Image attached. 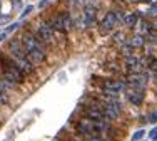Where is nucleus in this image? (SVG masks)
<instances>
[{
    "mask_svg": "<svg viewBox=\"0 0 157 141\" xmlns=\"http://www.w3.org/2000/svg\"><path fill=\"white\" fill-rule=\"evenodd\" d=\"M149 121H151L152 124H155V123H157V111L151 113V116H149Z\"/></svg>",
    "mask_w": 157,
    "mask_h": 141,
    "instance_id": "nucleus-23",
    "label": "nucleus"
},
{
    "mask_svg": "<svg viewBox=\"0 0 157 141\" xmlns=\"http://www.w3.org/2000/svg\"><path fill=\"white\" fill-rule=\"evenodd\" d=\"M114 14H115V17H117V20H125L124 12H122V10H114Z\"/></svg>",
    "mask_w": 157,
    "mask_h": 141,
    "instance_id": "nucleus-22",
    "label": "nucleus"
},
{
    "mask_svg": "<svg viewBox=\"0 0 157 141\" xmlns=\"http://www.w3.org/2000/svg\"><path fill=\"white\" fill-rule=\"evenodd\" d=\"M47 3H48V2H47V0H42V2H40V3H39V9H44V7H45V5H47Z\"/></svg>",
    "mask_w": 157,
    "mask_h": 141,
    "instance_id": "nucleus-27",
    "label": "nucleus"
},
{
    "mask_svg": "<svg viewBox=\"0 0 157 141\" xmlns=\"http://www.w3.org/2000/svg\"><path fill=\"white\" fill-rule=\"evenodd\" d=\"M127 98H129V101L132 103V104L136 106H140L142 101H144V91H140V89H127Z\"/></svg>",
    "mask_w": 157,
    "mask_h": 141,
    "instance_id": "nucleus-8",
    "label": "nucleus"
},
{
    "mask_svg": "<svg viewBox=\"0 0 157 141\" xmlns=\"http://www.w3.org/2000/svg\"><path fill=\"white\" fill-rule=\"evenodd\" d=\"M27 55H29V59H30L33 64H40V62L45 61V50L44 49H33Z\"/></svg>",
    "mask_w": 157,
    "mask_h": 141,
    "instance_id": "nucleus-9",
    "label": "nucleus"
},
{
    "mask_svg": "<svg viewBox=\"0 0 157 141\" xmlns=\"http://www.w3.org/2000/svg\"><path fill=\"white\" fill-rule=\"evenodd\" d=\"M121 113H122V106L117 99H115V101H109L107 104H104V114H105V118H109V119H117V118L121 116Z\"/></svg>",
    "mask_w": 157,
    "mask_h": 141,
    "instance_id": "nucleus-4",
    "label": "nucleus"
},
{
    "mask_svg": "<svg viewBox=\"0 0 157 141\" xmlns=\"http://www.w3.org/2000/svg\"><path fill=\"white\" fill-rule=\"evenodd\" d=\"M15 2H20V0H15Z\"/></svg>",
    "mask_w": 157,
    "mask_h": 141,
    "instance_id": "nucleus-29",
    "label": "nucleus"
},
{
    "mask_svg": "<svg viewBox=\"0 0 157 141\" xmlns=\"http://www.w3.org/2000/svg\"><path fill=\"white\" fill-rule=\"evenodd\" d=\"M129 84L130 87L134 89H140V91H144L145 84H147V76L145 74H140V72H134L132 76L129 77Z\"/></svg>",
    "mask_w": 157,
    "mask_h": 141,
    "instance_id": "nucleus-5",
    "label": "nucleus"
},
{
    "mask_svg": "<svg viewBox=\"0 0 157 141\" xmlns=\"http://www.w3.org/2000/svg\"><path fill=\"white\" fill-rule=\"evenodd\" d=\"M129 44L134 47V49H137V47H142V46H144L145 40H144V37H142V35H134L132 39H130Z\"/></svg>",
    "mask_w": 157,
    "mask_h": 141,
    "instance_id": "nucleus-13",
    "label": "nucleus"
},
{
    "mask_svg": "<svg viewBox=\"0 0 157 141\" xmlns=\"http://www.w3.org/2000/svg\"><path fill=\"white\" fill-rule=\"evenodd\" d=\"M117 17H115V14L114 12H109L105 17H104V22H102V25H100V30L102 32H110L112 29L115 27V24H117Z\"/></svg>",
    "mask_w": 157,
    "mask_h": 141,
    "instance_id": "nucleus-7",
    "label": "nucleus"
},
{
    "mask_svg": "<svg viewBox=\"0 0 157 141\" xmlns=\"http://www.w3.org/2000/svg\"><path fill=\"white\" fill-rule=\"evenodd\" d=\"M114 40H115L117 44H121V46H122V44H125V37H124V34H122V32H117V34L114 35Z\"/></svg>",
    "mask_w": 157,
    "mask_h": 141,
    "instance_id": "nucleus-18",
    "label": "nucleus"
},
{
    "mask_svg": "<svg viewBox=\"0 0 157 141\" xmlns=\"http://www.w3.org/2000/svg\"><path fill=\"white\" fill-rule=\"evenodd\" d=\"M85 141H105V139L99 138V136H87V139H85Z\"/></svg>",
    "mask_w": 157,
    "mask_h": 141,
    "instance_id": "nucleus-25",
    "label": "nucleus"
},
{
    "mask_svg": "<svg viewBox=\"0 0 157 141\" xmlns=\"http://www.w3.org/2000/svg\"><path fill=\"white\" fill-rule=\"evenodd\" d=\"M62 18H63V24H65V27H67V30H69L70 27H72V18H70L69 14H60Z\"/></svg>",
    "mask_w": 157,
    "mask_h": 141,
    "instance_id": "nucleus-16",
    "label": "nucleus"
},
{
    "mask_svg": "<svg viewBox=\"0 0 157 141\" xmlns=\"http://www.w3.org/2000/svg\"><path fill=\"white\" fill-rule=\"evenodd\" d=\"M52 27H54V30H59V32H65L67 30V27H65V24H63V18L62 15H57L54 18V22H52Z\"/></svg>",
    "mask_w": 157,
    "mask_h": 141,
    "instance_id": "nucleus-11",
    "label": "nucleus"
},
{
    "mask_svg": "<svg viewBox=\"0 0 157 141\" xmlns=\"http://www.w3.org/2000/svg\"><path fill=\"white\" fill-rule=\"evenodd\" d=\"M144 135H145L144 129H139V131H136V133L132 135V141H140L142 138H144Z\"/></svg>",
    "mask_w": 157,
    "mask_h": 141,
    "instance_id": "nucleus-17",
    "label": "nucleus"
},
{
    "mask_svg": "<svg viewBox=\"0 0 157 141\" xmlns=\"http://www.w3.org/2000/svg\"><path fill=\"white\" fill-rule=\"evenodd\" d=\"M22 42H24V47H25V52H30L33 49H44V40L39 39V35L32 34V32H25L24 37H22Z\"/></svg>",
    "mask_w": 157,
    "mask_h": 141,
    "instance_id": "nucleus-1",
    "label": "nucleus"
},
{
    "mask_svg": "<svg viewBox=\"0 0 157 141\" xmlns=\"http://www.w3.org/2000/svg\"><path fill=\"white\" fill-rule=\"evenodd\" d=\"M37 35L39 39H42L44 42L47 44H54L55 42V37H54V27L47 22H40L39 25V30H37Z\"/></svg>",
    "mask_w": 157,
    "mask_h": 141,
    "instance_id": "nucleus-3",
    "label": "nucleus"
},
{
    "mask_svg": "<svg viewBox=\"0 0 157 141\" xmlns=\"http://www.w3.org/2000/svg\"><path fill=\"white\" fill-rule=\"evenodd\" d=\"M140 2H152V0H140Z\"/></svg>",
    "mask_w": 157,
    "mask_h": 141,
    "instance_id": "nucleus-28",
    "label": "nucleus"
},
{
    "mask_svg": "<svg viewBox=\"0 0 157 141\" xmlns=\"http://www.w3.org/2000/svg\"><path fill=\"white\" fill-rule=\"evenodd\" d=\"M149 67H151V69H157V59H152V61L149 62Z\"/></svg>",
    "mask_w": 157,
    "mask_h": 141,
    "instance_id": "nucleus-26",
    "label": "nucleus"
},
{
    "mask_svg": "<svg viewBox=\"0 0 157 141\" xmlns=\"http://www.w3.org/2000/svg\"><path fill=\"white\" fill-rule=\"evenodd\" d=\"M137 18H139V17H137V14L136 12H134V14H129V15H125V24L127 25H129V27H134V25H136L137 24Z\"/></svg>",
    "mask_w": 157,
    "mask_h": 141,
    "instance_id": "nucleus-14",
    "label": "nucleus"
},
{
    "mask_svg": "<svg viewBox=\"0 0 157 141\" xmlns=\"http://www.w3.org/2000/svg\"><path fill=\"white\" fill-rule=\"evenodd\" d=\"M18 27V24H12V25H9V29H7L5 32H3V34L5 35H9V34H12V32H15V29Z\"/></svg>",
    "mask_w": 157,
    "mask_h": 141,
    "instance_id": "nucleus-20",
    "label": "nucleus"
},
{
    "mask_svg": "<svg viewBox=\"0 0 157 141\" xmlns=\"http://www.w3.org/2000/svg\"><path fill=\"white\" fill-rule=\"evenodd\" d=\"M15 87V83H12V81H9L5 76H0V91L2 92H9V91H12V89Z\"/></svg>",
    "mask_w": 157,
    "mask_h": 141,
    "instance_id": "nucleus-10",
    "label": "nucleus"
},
{
    "mask_svg": "<svg viewBox=\"0 0 157 141\" xmlns=\"http://www.w3.org/2000/svg\"><path fill=\"white\" fill-rule=\"evenodd\" d=\"M122 54L125 55V57H129V55H134V47L130 46V44H122Z\"/></svg>",
    "mask_w": 157,
    "mask_h": 141,
    "instance_id": "nucleus-15",
    "label": "nucleus"
},
{
    "mask_svg": "<svg viewBox=\"0 0 157 141\" xmlns=\"http://www.w3.org/2000/svg\"><path fill=\"white\" fill-rule=\"evenodd\" d=\"M30 12H32V7L29 5L27 9H25L24 12H22V15H20V18H25V17H27V15H29V14H30Z\"/></svg>",
    "mask_w": 157,
    "mask_h": 141,
    "instance_id": "nucleus-24",
    "label": "nucleus"
},
{
    "mask_svg": "<svg viewBox=\"0 0 157 141\" xmlns=\"http://www.w3.org/2000/svg\"><path fill=\"white\" fill-rule=\"evenodd\" d=\"M149 138H151L152 141H154V139H157V126H155V128H152V129H151V133H149Z\"/></svg>",
    "mask_w": 157,
    "mask_h": 141,
    "instance_id": "nucleus-21",
    "label": "nucleus"
},
{
    "mask_svg": "<svg viewBox=\"0 0 157 141\" xmlns=\"http://www.w3.org/2000/svg\"><path fill=\"white\" fill-rule=\"evenodd\" d=\"M12 59H13V62L18 66V69H20L24 74H29V72L33 70V62L29 57H12Z\"/></svg>",
    "mask_w": 157,
    "mask_h": 141,
    "instance_id": "nucleus-6",
    "label": "nucleus"
},
{
    "mask_svg": "<svg viewBox=\"0 0 157 141\" xmlns=\"http://www.w3.org/2000/svg\"><path fill=\"white\" fill-rule=\"evenodd\" d=\"M7 103H9V96L0 91V104H7Z\"/></svg>",
    "mask_w": 157,
    "mask_h": 141,
    "instance_id": "nucleus-19",
    "label": "nucleus"
},
{
    "mask_svg": "<svg viewBox=\"0 0 157 141\" xmlns=\"http://www.w3.org/2000/svg\"><path fill=\"white\" fill-rule=\"evenodd\" d=\"M84 12H85V15H87V17H92V18H95L97 7L94 5V3H85V7H84Z\"/></svg>",
    "mask_w": 157,
    "mask_h": 141,
    "instance_id": "nucleus-12",
    "label": "nucleus"
},
{
    "mask_svg": "<svg viewBox=\"0 0 157 141\" xmlns=\"http://www.w3.org/2000/svg\"><path fill=\"white\" fill-rule=\"evenodd\" d=\"M154 141H157V139H154Z\"/></svg>",
    "mask_w": 157,
    "mask_h": 141,
    "instance_id": "nucleus-30",
    "label": "nucleus"
},
{
    "mask_svg": "<svg viewBox=\"0 0 157 141\" xmlns=\"http://www.w3.org/2000/svg\"><path fill=\"white\" fill-rule=\"evenodd\" d=\"M77 131L80 135L85 136H97V128H95V121L89 119V118H84L77 123Z\"/></svg>",
    "mask_w": 157,
    "mask_h": 141,
    "instance_id": "nucleus-2",
    "label": "nucleus"
}]
</instances>
